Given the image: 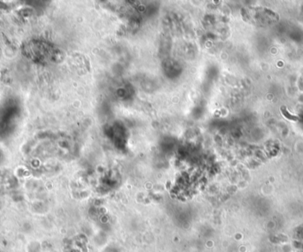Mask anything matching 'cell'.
<instances>
[{"instance_id": "6da1fadb", "label": "cell", "mask_w": 303, "mask_h": 252, "mask_svg": "<svg viewBox=\"0 0 303 252\" xmlns=\"http://www.w3.org/2000/svg\"><path fill=\"white\" fill-rule=\"evenodd\" d=\"M249 17L257 25H270L274 23L278 16L272 11L268 9L255 8L249 11Z\"/></svg>"}]
</instances>
